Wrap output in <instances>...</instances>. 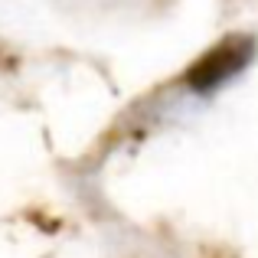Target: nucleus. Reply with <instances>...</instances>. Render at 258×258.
I'll use <instances>...</instances> for the list:
<instances>
[{
    "label": "nucleus",
    "mask_w": 258,
    "mask_h": 258,
    "mask_svg": "<svg viewBox=\"0 0 258 258\" xmlns=\"http://www.w3.org/2000/svg\"><path fill=\"white\" fill-rule=\"evenodd\" d=\"M252 59H255V39L245 33H232V36L219 39L216 46H209L203 56H196V62L183 72V82L189 92L209 95L226 82H232Z\"/></svg>",
    "instance_id": "1"
}]
</instances>
